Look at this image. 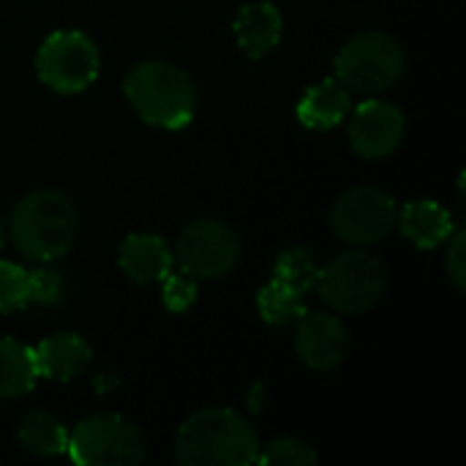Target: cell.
Masks as SVG:
<instances>
[{"label": "cell", "instance_id": "cell-1", "mask_svg": "<svg viewBox=\"0 0 466 466\" xmlns=\"http://www.w3.org/2000/svg\"><path fill=\"white\" fill-rule=\"evenodd\" d=\"M257 431L232 410H202L191 415L175 440L183 466H248L259 459Z\"/></svg>", "mask_w": 466, "mask_h": 466}, {"label": "cell", "instance_id": "cell-2", "mask_svg": "<svg viewBox=\"0 0 466 466\" xmlns=\"http://www.w3.org/2000/svg\"><path fill=\"white\" fill-rule=\"evenodd\" d=\"M123 93L134 112L156 128L177 131L188 126L197 112V87L191 76L164 60L134 66L123 79Z\"/></svg>", "mask_w": 466, "mask_h": 466}, {"label": "cell", "instance_id": "cell-3", "mask_svg": "<svg viewBox=\"0 0 466 466\" xmlns=\"http://www.w3.org/2000/svg\"><path fill=\"white\" fill-rule=\"evenodd\" d=\"M76 238V210L60 191H33L11 213L14 248L30 262H55L68 254Z\"/></svg>", "mask_w": 466, "mask_h": 466}, {"label": "cell", "instance_id": "cell-4", "mask_svg": "<svg viewBox=\"0 0 466 466\" xmlns=\"http://www.w3.org/2000/svg\"><path fill=\"white\" fill-rule=\"evenodd\" d=\"M388 289V270L369 251H347L319 268L317 292L339 314H366Z\"/></svg>", "mask_w": 466, "mask_h": 466}, {"label": "cell", "instance_id": "cell-5", "mask_svg": "<svg viewBox=\"0 0 466 466\" xmlns=\"http://www.w3.org/2000/svg\"><path fill=\"white\" fill-rule=\"evenodd\" d=\"M66 453L79 466H134L145 461L147 448L128 418L101 412L74 426Z\"/></svg>", "mask_w": 466, "mask_h": 466}, {"label": "cell", "instance_id": "cell-6", "mask_svg": "<svg viewBox=\"0 0 466 466\" xmlns=\"http://www.w3.org/2000/svg\"><path fill=\"white\" fill-rule=\"evenodd\" d=\"M404 74L401 44L380 30L352 35L336 55V79L347 90L380 93L396 85Z\"/></svg>", "mask_w": 466, "mask_h": 466}, {"label": "cell", "instance_id": "cell-7", "mask_svg": "<svg viewBox=\"0 0 466 466\" xmlns=\"http://www.w3.org/2000/svg\"><path fill=\"white\" fill-rule=\"evenodd\" d=\"M317 276L319 265L306 248H284L273 262L270 281L257 295L262 319L279 328L298 322L309 311L306 298L317 289Z\"/></svg>", "mask_w": 466, "mask_h": 466}, {"label": "cell", "instance_id": "cell-8", "mask_svg": "<svg viewBox=\"0 0 466 466\" xmlns=\"http://www.w3.org/2000/svg\"><path fill=\"white\" fill-rule=\"evenodd\" d=\"M101 68L96 41L82 30H57L52 33L35 55L38 79L55 93L74 96L87 90Z\"/></svg>", "mask_w": 466, "mask_h": 466}, {"label": "cell", "instance_id": "cell-9", "mask_svg": "<svg viewBox=\"0 0 466 466\" xmlns=\"http://www.w3.org/2000/svg\"><path fill=\"white\" fill-rule=\"evenodd\" d=\"M396 216L399 205L388 191L377 186H358L336 199L330 227L350 246H371L396 227Z\"/></svg>", "mask_w": 466, "mask_h": 466}, {"label": "cell", "instance_id": "cell-10", "mask_svg": "<svg viewBox=\"0 0 466 466\" xmlns=\"http://www.w3.org/2000/svg\"><path fill=\"white\" fill-rule=\"evenodd\" d=\"M175 262L194 279H218L227 276L240 259L238 235L213 218L188 224L175 246Z\"/></svg>", "mask_w": 466, "mask_h": 466}, {"label": "cell", "instance_id": "cell-11", "mask_svg": "<svg viewBox=\"0 0 466 466\" xmlns=\"http://www.w3.org/2000/svg\"><path fill=\"white\" fill-rule=\"evenodd\" d=\"M404 126H407L404 112L396 104L369 98V101L358 104V109L352 112L350 145L358 156H363L369 161H380L401 145Z\"/></svg>", "mask_w": 466, "mask_h": 466}, {"label": "cell", "instance_id": "cell-12", "mask_svg": "<svg viewBox=\"0 0 466 466\" xmlns=\"http://www.w3.org/2000/svg\"><path fill=\"white\" fill-rule=\"evenodd\" d=\"M295 350H298V358L309 369L328 371V369H336L347 358V352H350V333H347L344 322L336 314L306 311L298 319Z\"/></svg>", "mask_w": 466, "mask_h": 466}, {"label": "cell", "instance_id": "cell-13", "mask_svg": "<svg viewBox=\"0 0 466 466\" xmlns=\"http://www.w3.org/2000/svg\"><path fill=\"white\" fill-rule=\"evenodd\" d=\"M120 270L137 284H158L172 273L175 254L158 235H128L117 248Z\"/></svg>", "mask_w": 466, "mask_h": 466}, {"label": "cell", "instance_id": "cell-14", "mask_svg": "<svg viewBox=\"0 0 466 466\" xmlns=\"http://www.w3.org/2000/svg\"><path fill=\"white\" fill-rule=\"evenodd\" d=\"M35 371L38 377L46 380H57V382H68L76 374H82L90 366V347L82 336L76 333H55L49 339H44L35 350Z\"/></svg>", "mask_w": 466, "mask_h": 466}, {"label": "cell", "instance_id": "cell-15", "mask_svg": "<svg viewBox=\"0 0 466 466\" xmlns=\"http://www.w3.org/2000/svg\"><path fill=\"white\" fill-rule=\"evenodd\" d=\"M396 227L401 229V235L423 251L437 248L440 243H445L451 238V232L456 229L451 213L434 202V199H418V202H407L399 216H396Z\"/></svg>", "mask_w": 466, "mask_h": 466}, {"label": "cell", "instance_id": "cell-16", "mask_svg": "<svg viewBox=\"0 0 466 466\" xmlns=\"http://www.w3.org/2000/svg\"><path fill=\"white\" fill-rule=\"evenodd\" d=\"M235 38L248 57H265L281 41V14L273 3H248L235 16Z\"/></svg>", "mask_w": 466, "mask_h": 466}, {"label": "cell", "instance_id": "cell-17", "mask_svg": "<svg viewBox=\"0 0 466 466\" xmlns=\"http://www.w3.org/2000/svg\"><path fill=\"white\" fill-rule=\"evenodd\" d=\"M350 112H352V98L339 79H322L319 85L309 87L298 104L300 123L314 131H328L339 126Z\"/></svg>", "mask_w": 466, "mask_h": 466}, {"label": "cell", "instance_id": "cell-18", "mask_svg": "<svg viewBox=\"0 0 466 466\" xmlns=\"http://www.w3.org/2000/svg\"><path fill=\"white\" fill-rule=\"evenodd\" d=\"M33 350L16 339H0V399H19L35 388Z\"/></svg>", "mask_w": 466, "mask_h": 466}, {"label": "cell", "instance_id": "cell-19", "mask_svg": "<svg viewBox=\"0 0 466 466\" xmlns=\"http://www.w3.org/2000/svg\"><path fill=\"white\" fill-rule=\"evenodd\" d=\"M19 445L33 456H60L68 445V431L63 423L46 412H30L19 423Z\"/></svg>", "mask_w": 466, "mask_h": 466}, {"label": "cell", "instance_id": "cell-20", "mask_svg": "<svg viewBox=\"0 0 466 466\" xmlns=\"http://www.w3.org/2000/svg\"><path fill=\"white\" fill-rule=\"evenodd\" d=\"M30 309V270L0 259V314Z\"/></svg>", "mask_w": 466, "mask_h": 466}, {"label": "cell", "instance_id": "cell-21", "mask_svg": "<svg viewBox=\"0 0 466 466\" xmlns=\"http://www.w3.org/2000/svg\"><path fill=\"white\" fill-rule=\"evenodd\" d=\"M257 464L265 466H311L317 464V453L314 448H309L303 440H292V437H281L276 442H270L265 451H259Z\"/></svg>", "mask_w": 466, "mask_h": 466}, {"label": "cell", "instance_id": "cell-22", "mask_svg": "<svg viewBox=\"0 0 466 466\" xmlns=\"http://www.w3.org/2000/svg\"><path fill=\"white\" fill-rule=\"evenodd\" d=\"M66 298V279L52 268L30 270V306L33 309H57Z\"/></svg>", "mask_w": 466, "mask_h": 466}, {"label": "cell", "instance_id": "cell-23", "mask_svg": "<svg viewBox=\"0 0 466 466\" xmlns=\"http://www.w3.org/2000/svg\"><path fill=\"white\" fill-rule=\"evenodd\" d=\"M197 300V279L188 276L186 270L180 273H169L164 279V306L175 314H183L186 309H191Z\"/></svg>", "mask_w": 466, "mask_h": 466}, {"label": "cell", "instance_id": "cell-24", "mask_svg": "<svg viewBox=\"0 0 466 466\" xmlns=\"http://www.w3.org/2000/svg\"><path fill=\"white\" fill-rule=\"evenodd\" d=\"M448 243V254H445V270L451 276V281L456 284L459 292L466 289V235L461 227H456L451 232Z\"/></svg>", "mask_w": 466, "mask_h": 466}, {"label": "cell", "instance_id": "cell-25", "mask_svg": "<svg viewBox=\"0 0 466 466\" xmlns=\"http://www.w3.org/2000/svg\"><path fill=\"white\" fill-rule=\"evenodd\" d=\"M3 240H5V229H3V221H0V248H3Z\"/></svg>", "mask_w": 466, "mask_h": 466}]
</instances>
